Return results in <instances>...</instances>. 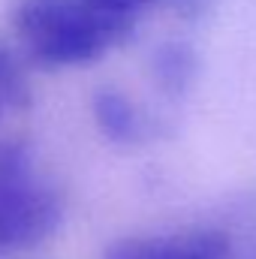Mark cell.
Instances as JSON below:
<instances>
[{"instance_id": "1", "label": "cell", "mask_w": 256, "mask_h": 259, "mask_svg": "<svg viewBox=\"0 0 256 259\" xmlns=\"http://www.w3.org/2000/svg\"><path fill=\"white\" fill-rule=\"evenodd\" d=\"M12 27L36 64L78 66L121 46L136 24L84 0H15Z\"/></svg>"}, {"instance_id": "3", "label": "cell", "mask_w": 256, "mask_h": 259, "mask_svg": "<svg viewBox=\"0 0 256 259\" xmlns=\"http://www.w3.org/2000/svg\"><path fill=\"white\" fill-rule=\"evenodd\" d=\"M232 238L220 226H178L118 241L106 259H229Z\"/></svg>"}, {"instance_id": "4", "label": "cell", "mask_w": 256, "mask_h": 259, "mask_svg": "<svg viewBox=\"0 0 256 259\" xmlns=\"http://www.w3.org/2000/svg\"><path fill=\"white\" fill-rule=\"evenodd\" d=\"M94 121L100 133L118 145H145L160 136L157 118H151L124 91L103 88L94 97Z\"/></svg>"}, {"instance_id": "6", "label": "cell", "mask_w": 256, "mask_h": 259, "mask_svg": "<svg viewBox=\"0 0 256 259\" xmlns=\"http://www.w3.org/2000/svg\"><path fill=\"white\" fill-rule=\"evenodd\" d=\"M84 3H91V6L115 15V18H124V21H133L136 24L139 12H145V9H151L157 3H166V0H84Z\"/></svg>"}, {"instance_id": "2", "label": "cell", "mask_w": 256, "mask_h": 259, "mask_svg": "<svg viewBox=\"0 0 256 259\" xmlns=\"http://www.w3.org/2000/svg\"><path fill=\"white\" fill-rule=\"evenodd\" d=\"M64 220L55 184L33 175L21 151H0V250L36 247Z\"/></svg>"}, {"instance_id": "5", "label": "cell", "mask_w": 256, "mask_h": 259, "mask_svg": "<svg viewBox=\"0 0 256 259\" xmlns=\"http://www.w3.org/2000/svg\"><path fill=\"white\" fill-rule=\"evenodd\" d=\"M154 78L163 91H184L193 78V58L190 52L178 49V46H166L157 58H154Z\"/></svg>"}]
</instances>
